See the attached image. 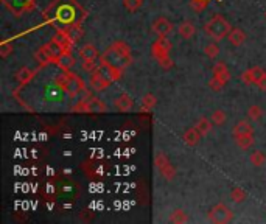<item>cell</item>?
I'll return each mask as SVG.
<instances>
[{"label": "cell", "mask_w": 266, "mask_h": 224, "mask_svg": "<svg viewBox=\"0 0 266 224\" xmlns=\"http://www.w3.org/2000/svg\"><path fill=\"white\" fill-rule=\"evenodd\" d=\"M42 14L47 24L63 32L72 27H81L87 17V11L77 0H53Z\"/></svg>", "instance_id": "cell-1"}, {"label": "cell", "mask_w": 266, "mask_h": 224, "mask_svg": "<svg viewBox=\"0 0 266 224\" xmlns=\"http://www.w3.org/2000/svg\"><path fill=\"white\" fill-rule=\"evenodd\" d=\"M100 63L109 64L117 69L125 70V67L132 64L131 47L125 41H115L100 55Z\"/></svg>", "instance_id": "cell-2"}, {"label": "cell", "mask_w": 266, "mask_h": 224, "mask_svg": "<svg viewBox=\"0 0 266 224\" xmlns=\"http://www.w3.org/2000/svg\"><path fill=\"white\" fill-rule=\"evenodd\" d=\"M55 84L59 89H63L70 98H75V96H78L81 92H84V81L81 80L77 73H72L70 70L64 72L63 75L56 77Z\"/></svg>", "instance_id": "cell-3"}, {"label": "cell", "mask_w": 266, "mask_h": 224, "mask_svg": "<svg viewBox=\"0 0 266 224\" xmlns=\"http://www.w3.org/2000/svg\"><path fill=\"white\" fill-rule=\"evenodd\" d=\"M170 50H172V44L167 39L165 36H159V39H156L151 44V55L153 58L159 63L162 69H172L173 61L170 58Z\"/></svg>", "instance_id": "cell-4"}, {"label": "cell", "mask_w": 266, "mask_h": 224, "mask_svg": "<svg viewBox=\"0 0 266 224\" xmlns=\"http://www.w3.org/2000/svg\"><path fill=\"white\" fill-rule=\"evenodd\" d=\"M205 30V34L212 37L213 41H221V39H224V37L231 33V24L221 16V14H215L209 22L205 24L204 27Z\"/></svg>", "instance_id": "cell-5"}, {"label": "cell", "mask_w": 266, "mask_h": 224, "mask_svg": "<svg viewBox=\"0 0 266 224\" xmlns=\"http://www.w3.org/2000/svg\"><path fill=\"white\" fill-rule=\"evenodd\" d=\"M73 112H83V114H105L108 111L106 103L97 98V96H91V98L81 100L77 106L72 108Z\"/></svg>", "instance_id": "cell-6"}, {"label": "cell", "mask_w": 266, "mask_h": 224, "mask_svg": "<svg viewBox=\"0 0 266 224\" xmlns=\"http://www.w3.org/2000/svg\"><path fill=\"white\" fill-rule=\"evenodd\" d=\"M2 3L16 17L31 13L36 8V0H2Z\"/></svg>", "instance_id": "cell-7"}, {"label": "cell", "mask_w": 266, "mask_h": 224, "mask_svg": "<svg viewBox=\"0 0 266 224\" xmlns=\"http://www.w3.org/2000/svg\"><path fill=\"white\" fill-rule=\"evenodd\" d=\"M207 218H209V221L215 223V224H227L234 220V212L226 204L219 203L209 212Z\"/></svg>", "instance_id": "cell-8"}, {"label": "cell", "mask_w": 266, "mask_h": 224, "mask_svg": "<svg viewBox=\"0 0 266 224\" xmlns=\"http://www.w3.org/2000/svg\"><path fill=\"white\" fill-rule=\"evenodd\" d=\"M95 72H97L109 86L112 83H115V81L120 80L122 75H123L122 69H117V67H112V65L105 64V63H100V65L97 67V69H95Z\"/></svg>", "instance_id": "cell-9"}, {"label": "cell", "mask_w": 266, "mask_h": 224, "mask_svg": "<svg viewBox=\"0 0 266 224\" xmlns=\"http://www.w3.org/2000/svg\"><path fill=\"white\" fill-rule=\"evenodd\" d=\"M265 75H266L265 69H262L260 65H255V67H252V69L243 72L241 80H243V83L245 84H255L257 86L263 80Z\"/></svg>", "instance_id": "cell-10"}, {"label": "cell", "mask_w": 266, "mask_h": 224, "mask_svg": "<svg viewBox=\"0 0 266 224\" xmlns=\"http://www.w3.org/2000/svg\"><path fill=\"white\" fill-rule=\"evenodd\" d=\"M151 27H153V32L157 36H167L168 33H172L173 30V24L167 17H157L153 22Z\"/></svg>", "instance_id": "cell-11"}, {"label": "cell", "mask_w": 266, "mask_h": 224, "mask_svg": "<svg viewBox=\"0 0 266 224\" xmlns=\"http://www.w3.org/2000/svg\"><path fill=\"white\" fill-rule=\"evenodd\" d=\"M53 41L58 42L65 51H72V47L75 46V42H73V39L67 34V32H63V30H56Z\"/></svg>", "instance_id": "cell-12"}, {"label": "cell", "mask_w": 266, "mask_h": 224, "mask_svg": "<svg viewBox=\"0 0 266 224\" xmlns=\"http://www.w3.org/2000/svg\"><path fill=\"white\" fill-rule=\"evenodd\" d=\"M114 104H115V108L120 111V112H129L132 109V106H134V100L131 98L129 94L123 92V94H120V95L117 96Z\"/></svg>", "instance_id": "cell-13"}, {"label": "cell", "mask_w": 266, "mask_h": 224, "mask_svg": "<svg viewBox=\"0 0 266 224\" xmlns=\"http://www.w3.org/2000/svg\"><path fill=\"white\" fill-rule=\"evenodd\" d=\"M34 75H36L34 70L28 69V67H20V69L14 73V77H16V80L19 81L20 86H25V84H28L30 81L34 78Z\"/></svg>", "instance_id": "cell-14"}, {"label": "cell", "mask_w": 266, "mask_h": 224, "mask_svg": "<svg viewBox=\"0 0 266 224\" xmlns=\"http://www.w3.org/2000/svg\"><path fill=\"white\" fill-rule=\"evenodd\" d=\"M77 64V59L73 58V55H72V51H65V53L58 59V63H56V65L61 69L63 72H69L73 65Z\"/></svg>", "instance_id": "cell-15"}, {"label": "cell", "mask_w": 266, "mask_h": 224, "mask_svg": "<svg viewBox=\"0 0 266 224\" xmlns=\"http://www.w3.org/2000/svg\"><path fill=\"white\" fill-rule=\"evenodd\" d=\"M213 77L218 78L219 81H223L226 84L229 80H231V72H229L227 65L224 63H217L213 65Z\"/></svg>", "instance_id": "cell-16"}, {"label": "cell", "mask_w": 266, "mask_h": 224, "mask_svg": "<svg viewBox=\"0 0 266 224\" xmlns=\"http://www.w3.org/2000/svg\"><path fill=\"white\" fill-rule=\"evenodd\" d=\"M34 59L38 61V64H39L41 67H46V65H48V64H55V63H53V58H51V55L48 53V50H47L46 47H44V46L34 51Z\"/></svg>", "instance_id": "cell-17"}, {"label": "cell", "mask_w": 266, "mask_h": 224, "mask_svg": "<svg viewBox=\"0 0 266 224\" xmlns=\"http://www.w3.org/2000/svg\"><path fill=\"white\" fill-rule=\"evenodd\" d=\"M227 39L234 47H240L241 44L246 41V34L241 28H232L231 33L227 34Z\"/></svg>", "instance_id": "cell-18"}, {"label": "cell", "mask_w": 266, "mask_h": 224, "mask_svg": "<svg viewBox=\"0 0 266 224\" xmlns=\"http://www.w3.org/2000/svg\"><path fill=\"white\" fill-rule=\"evenodd\" d=\"M201 137H203L201 132L196 129V126H193V128H190L188 131H186V134L182 136L184 144H186L187 146H195V145H198V142H199V139H201Z\"/></svg>", "instance_id": "cell-19"}, {"label": "cell", "mask_w": 266, "mask_h": 224, "mask_svg": "<svg viewBox=\"0 0 266 224\" xmlns=\"http://www.w3.org/2000/svg\"><path fill=\"white\" fill-rule=\"evenodd\" d=\"M79 56L83 59H92V61H95L100 56V51L94 44H86V46L79 48Z\"/></svg>", "instance_id": "cell-20"}, {"label": "cell", "mask_w": 266, "mask_h": 224, "mask_svg": "<svg viewBox=\"0 0 266 224\" xmlns=\"http://www.w3.org/2000/svg\"><path fill=\"white\" fill-rule=\"evenodd\" d=\"M44 47H46V48L48 50V53L51 55V58H53V63H55V64L58 63V59L65 53V50H64L61 46H59L58 42H55L53 39H51L50 42H47Z\"/></svg>", "instance_id": "cell-21"}, {"label": "cell", "mask_w": 266, "mask_h": 224, "mask_svg": "<svg viewBox=\"0 0 266 224\" xmlns=\"http://www.w3.org/2000/svg\"><path fill=\"white\" fill-rule=\"evenodd\" d=\"M235 144L241 149H249L255 144L254 134H240V136H235Z\"/></svg>", "instance_id": "cell-22"}, {"label": "cell", "mask_w": 266, "mask_h": 224, "mask_svg": "<svg viewBox=\"0 0 266 224\" xmlns=\"http://www.w3.org/2000/svg\"><path fill=\"white\" fill-rule=\"evenodd\" d=\"M232 134H234V137L240 136V134H254V126L250 125L248 120H240L234 126Z\"/></svg>", "instance_id": "cell-23"}, {"label": "cell", "mask_w": 266, "mask_h": 224, "mask_svg": "<svg viewBox=\"0 0 266 224\" xmlns=\"http://www.w3.org/2000/svg\"><path fill=\"white\" fill-rule=\"evenodd\" d=\"M190 218H188V215L186 210H182V208H176V210L172 212V215H170V218L168 221L170 223H174V224H184V223H187Z\"/></svg>", "instance_id": "cell-24"}, {"label": "cell", "mask_w": 266, "mask_h": 224, "mask_svg": "<svg viewBox=\"0 0 266 224\" xmlns=\"http://www.w3.org/2000/svg\"><path fill=\"white\" fill-rule=\"evenodd\" d=\"M91 86L95 89V91H105V89L109 87V84L95 70L92 72V77H91Z\"/></svg>", "instance_id": "cell-25"}, {"label": "cell", "mask_w": 266, "mask_h": 224, "mask_svg": "<svg viewBox=\"0 0 266 224\" xmlns=\"http://www.w3.org/2000/svg\"><path fill=\"white\" fill-rule=\"evenodd\" d=\"M179 34L184 39H191L195 34V25L191 22H182L179 25Z\"/></svg>", "instance_id": "cell-26"}, {"label": "cell", "mask_w": 266, "mask_h": 224, "mask_svg": "<svg viewBox=\"0 0 266 224\" xmlns=\"http://www.w3.org/2000/svg\"><path fill=\"white\" fill-rule=\"evenodd\" d=\"M159 173L164 176V179H167V181H173V179L176 177V168L168 162L162 168H159Z\"/></svg>", "instance_id": "cell-27"}, {"label": "cell", "mask_w": 266, "mask_h": 224, "mask_svg": "<svg viewBox=\"0 0 266 224\" xmlns=\"http://www.w3.org/2000/svg\"><path fill=\"white\" fill-rule=\"evenodd\" d=\"M157 104V100H156V96H154L153 94H146L143 98H142V111L143 112H148V111H151L154 106Z\"/></svg>", "instance_id": "cell-28"}, {"label": "cell", "mask_w": 266, "mask_h": 224, "mask_svg": "<svg viewBox=\"0 0 266 224\" xmlns=\"http://www.w3.org/2000/svg\"><path fill=\"white\" fill-rule=\"evenodd\" d=\"M249 159L254 167H263L266 163V154L263 151H254L252 154H250Z\"/></svg>", "instance_id": "cell-29"}, {"label": "cell", "mask_w": 266, "mask_h": 224, "mask_svg": "<svg viewBox=\"0 0 266 224\" xmlns=\"http://www.w3.org/2000/svg\"><path fill=\"white\" fill-rule=\"evenodd\" d=\"M204 53H205V56H209L210 59H215L219 55V47H218L217 41L212 42V44H207V46L204 47Z\"/></svg>", "instance_id": "cell-30"}, {"label": "cell", "mask_w": 266, "mask_h": 224, "mask_svg": "<svg viewBox=\"0 0 266 224\" xmlns=\"http://www.w3.org/2000/svg\"><path fill=\"white\" fill-rule=\"evenodd\" d=\"M231 198L234 203H243V201H246L248 195H246V192L240 189V187H235V189H232L231 192Z\"/></svg>", "instance_id": "cell-31"}, {"label": "cell", "mask_w": 266, "mask_h": 224, "mask_svg": "<svg viewBox=\"0 0 266 224\" xmlns=\"http://www.w3.org/2000/svg\"><path fill=\"white\" fill-rule=\"evenodd\" d=\"M196 129L201 132V136L204 137V136H207V134L210 132V129H212V123L207 120V118H201V120H199L196 125Z\"/></svg>", "instance_id": "cell-32"}, {"label": "cell", "mask_w": 266, "mask_h": 224, "mask_svg": "<svg viewBox=\"0 0 266 224\" xmlns=\"http://www.w3.org/2000/svg\"><path fill=\"white\" fill-rule=\"evenodd\" d=\"M143 0H123V6L131 13H136L137 10L142 8Z\"/></svg>", "instance_id": "cell-33"}, {"label": "cell", "mask_w": 266, "mask_h": 224, "mask_svg": "<svg viewBox=\"0 0 266 224\" xmlns=\"http://www.w3.org/2000/svg\"><path fill=\"white\" fill-rule=\"evenodd\" d=\"M212 122L215 125H224L226 123V112L221 111V109H217L212 112Z\"/></svg>", "instance_id": "cell-34"}, {"label": "cell", "mask_w": 266, "mask_h": 224, "mask_svg": "<svg viewBox=\"0 0 266 224\" xmlns=\"http://www.w3.org/2000/svg\"><path fill=\"white\" fill-rule=\"evenodd\" d=\"M263 115V111L260 106H257V104H252V106H249L248 109V117L250 120H258V118H262Z\"/></svg>", "instance_id": "cell-35"}, {"label": "cell", "mask_w": 266, "mask_h": 224, "mask_svg": "<svg viewBox=\"0 0 266 224\" xmlns=\"http://www.w3.org/2000/svg\"><path fill=\"white\" fill-rule=\"evenodd\" d=\"M14 51V46H13V42H2V46H0V56L2 58H8L11 53Z\"/></svg>", "instance_id": "cell-36"}, {"label": "cell", "mask_w": 266, "mask_h": 224, "mask_svg": "<svg viewBox=\"0 0 266 224\" xmlns=\"http://www.w3.org/2000/svg\"><path fill=\"white\" fill-rule=\"evenodd\" d=\"M67 34L73 39V42H78L81 39V36H83V30H81V27H72L67 30Z\"/></svg>", "instance_id": "cell-37"}, {"label": "cell", "mask_w": 266, "mask_h": 224, "mask_svg": "<svg viewBox=\"0 0 266 224\" xmlns=\"http://www.w3.org/2000/svg\"><path fill=\"white\" fill-rule=\"evenodd\" d=\"M224 86H226V84L223 83V81H219V80L215 78V77H212V80L209 81V87L212 89V91H215V92H219Z\"/></svg>", "instance_id": "cell-38"}, {"label": "cell", "mask_w": 266, "mask_h": 224, "mask_svg": "<svg viewBox=\"0 0 266 224\" xmlns=\"http://www.w3.org/2000/svg\"><path fill=\"white\" fill-rule=\"evenodd\" d=\"M210 3V0H191V6L195 11H204L205 6Z\"/></svg>", "instance_id": "cell-39"}, {"label": "cell", "mask_w": 266, "mask_h": 224, "mask_svg": "<svg viewBox=\"0 0 266 224\" xmlns=\"http://www.w3.org/2000/svg\"><path fill=\"white\" fill-rule=\"evenodd\" d=\"M81 67H83L84 72H94L95 69H97V64H95V61H92V59H83V64H81Z\"/></svg>", "instance_id": "cell-40"}, {"label": "cell", "mask_w": 266, "mask_h": 224, "mask_svg": "<svg viewBox=\"0 0 266 224\" xmlns=\"http://www.w3.org/2000/svg\"><path fill=\"white\" fill-rule=\"evenodd\" d=\"M257 87L260 89V91H266V75H265V77H263V80L260 81V83L257 84Z\"/></svg>", "instance_id": "cell-41"}, {"label": "cell", "mask_w": 266, "mask_h": 224, "mask_svg": "<svg viewBox=\"0 0 266 224\" xmlns=\"http://www.w3.org/2000/svg\"><path fill=\"white\" fill-rule=\"evenodd\" d=\"M265 16H266V14H265Z\"/></svg>", "instance_id": "cell-42"}]
</instances>
